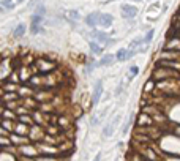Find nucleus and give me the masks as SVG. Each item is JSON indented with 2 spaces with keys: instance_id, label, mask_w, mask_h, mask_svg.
I'll return each instance as SVG.
<instances>
[{
  "instance_id": "obj_1",
  "label": "nucleus",
  "mask_w": 180,
  "mask_h": 161,
  "mask_svg": "<svg viewBox=\"0 0 180 161\" xmlns=\"http://www.w3.org/2000/svg\"><path fill=\"white\" fill-rule=\"evenodd\" d=\"M90 38H92V40H95V41H98L100 44L104 43V46H112L114 43H116V40H112V38L109 36V33H106V32H100V30H95V28L90 32Z\"/></svg>"
},
{
  "instance_id": "obj_2",
  "label": "nucleus",
  "mask_w": 180,
  "mask_h": 161,
  "mask_svg": "<svg viewBox=\"0 0 180 161\" xmlns=\"http://www.w3.org/2000/svg\"><path fill=\"white\" fill-rule=\"evenodd\" d=\"M120 123V115H116L114 119H111L109 122H108V125L103 128V131H101V134H103V137L104 139H108V137H111L112 134H114V130H116V126Z\"/></svg>"
},
{
  "instance_id": "obj_3",
  "label": "nucleus",
  "mask_w": 180,
  "mask_h": 161,
  "mask_svg": "<svg viewBox=\"0 0 180 161\" xmlns=\"http://www.w3.org/2000/svg\"><path fill=\"white\" fill-rule=\"evenodd\" d=\"M120 13H122L123 19H134L138 16V13H139V9L134 5H127L125 3V5L120 6Z\"/></svg>"
},
{
  "instance_id": "obj_4",
  "label": "nucleus",
  "mask_w": 180,
  "mask_h": 161,
  "mask_svg": "<svg viewBox=\"0 0 180 161\" xmlns=\"http://www.w3.org/2000/svg\"><path fill=\"white\" fill-rule=\"evenodd\" d=\"M103 92H104V89H103V81H101V79H98L97 82H95L93 93H92V106H95V104H98V101H100V100H101V97H103Z\"/></svg>"
},
{
  "instance_id": "obj_5",
  "label": "nucleus",
  "mask_w": 180,
  "mask_h": 161,
  "mask_svg": "<svg viewBox=\"0 0 180 161\" xmlns=\"http://www.w3.org/2000/svg\"><path fill=\"white\" fill-rule=\"evenodd\" d=\"M114 22V16L109 14V13H100V17H98V25H101L103 28H109Z\"/></svg>"
},
{
  "instance_id": "obj_6",
  "label": "nucleus",
  "mask_w": 180,
  "mask_h": 161,
  "mask_svg": "<svg viewBox=\"0 0 180 161\" xmlns=\"http://www.w3.org/2000/svg\"><path fill=\"white\" fill-rule=\"evenodd\" d=\"M114 62H117L116 54H104V55H101V59H100L97 63H98V66H109V65H112Z\"/></svg>"
},
{
  "instance_id": "obj_7",
  "label": "nucleus",
  "mask_w": 180,
  "mask_h": 161,
  "mask_svg": "<svg viewBox=\"0 0 180 161\" xmlns=\"http://www.w3.org/2000/svg\"><path fill=\"white\" fill-rule=\"evenodd\" d=\"M98 17H100V11H92L90 14L85 16V24L90 28H95L98 25Z\"/></svg>"
},
{
  "instance_id": "obj_8",
  "label": "nucleus",
  "mask_w": 180,
  "mask_h": 161,
  "mask_svg": "<svg viewBox=\"0 0 180 161\" xmlns=\"http://www.w3.org/2000/svg\"><path fill=\"white\" fill-rule=\"evenodd\" d=\"M25 32H27V27H25V24H17V25H16V28L13 30V38H21V36H24V35H25Z\"/></svg>"
},
{
  "instance_id": "obj_9",
  "label": "nucleus",
  "mask_w": 180,
  "mask_h": 161,
  "mask_svg": "<svg viewBox=\"0 0 180 161\" xmlns=\"http://www.w3.org/2000/svg\"><path fill=\"white\" fill-rule=\"evenodd\" d=\"M89 47H90V51H92V54H101L103 52V44H98V41H95V40H92L90 43H89Z\"/></svg>"
},
{
  "instance_id": "obj_10",
  "label": "nucleus",
  "mask_w": 180,
  "mask_h": 161,
  "mask_svg": "<svg viewBox=\"0 0 180 161\" xmlns=\"http://www.w3.org/2000/svg\"><path fill=\"white\" fill-rule=\"evenodd\" d=\"M116 57H117V62L128 60V49H127V47H122V49H119L117 54H116Z\"/></svg>"
},
{
  "instance_id": "obj_11",
  "label": "nucleus",
  "mask_w": 180,
  "mask_h": 161,
  "mask_svg": "<svg viewBox=\"0 0 180 161\" xmlns=\"http://www.w3.org/2000/svg\"><path fill=\"white\" fill-rule=\"evenodd\" d=\"M133 119H134V114H131L130 115V119L123 123V126H122V130H120V133H122V136H127V133H128V130H130V125L133 123Z\"/></svg>"
},
{
  "instance_id": "obj_12",
  "label": "nucleus",
  "mask_w": 180,
  "mask_h": 161,
  "mask_svg": "<svg viewBox=\"0 0 180 161\" xmlns=\"http://www.w3.org/2000/svg\"><path fill=\"white\" fill-rule=\"evenodd\" d=\"M27 130H28V126L25 125V123H22V122H19V125L16 126V134H19V136H25L27 134Z\"/></svg>"
},
{
  "instance_id": "obj_13",
  "label": "nucleus",
  "mask_w": 180,
  "mask_h": 161,
  "mask_svg": "<svg viewBox=\"0 0 180 161\" xmlns=\"http://www.w3.org/2000/svg\"><path fill=\"white\" fill-rule=\"evenodd\" d=\"M16 0H2L0 2V5H2V11H5V9H13L16 5H14Z\"/></svg>"
},
{
  "instance_id": "obj_14",
  "label": "nucleus",
  "mask_w": 180,
  "mask_h": 161,
  "mask_svg": "<svg viewBox=\"0 0 180 161\" xmlns=\"http://www.w3.org/2000/svg\"><path fill=\"white\" fill-rule=\"evenodd\" d=\"M30 33H32V35L44 33V28H43L41 25H36V24H30Z\"/></svg>"
},
{
  "instance_id": "obj_15",
  "label": "nucleus",
  "mask_w": 180,
  "mask_h": 161,
  "mask_svg": "<svg viewBox=\"0 0 180 161\" xmlns=\"http://www.w3.org/2000/svg\"><path fill=\"white\" fill-rule=\"evenodd\" d=\"M43 21H44V16H40V14H32V19H30V22L32 24H36V25H41L43 24Z\"/></svg>"
},
{
  "instance_id": "obj_16",
  "label": "nucleus",
  "mask_w": 180,
  "mask_h": 161,
  "mask_svg": "<svg viewBox=\"0 0 180 161\" xmlns=\"http://www.w3.org/2000/svg\"><path fill=\"white\" fill-rule=\"evenodd\" d=\"M153 35H155V30H153V28H150V30H147V33H145V36H144V43H145V46H149V44H150L152 38H153Z\"/></svg>"
},
{
  "instance_id": "obj_17",
  "label": "nucleus",
  "mask_w": 180,
  "mask_h": 161,
  "mask_svg": "<svg viewBox=\"0 0 180 161\" xmlns=\"http://www.w3.org/2000/svg\"><path fill=\"white\" fill-rule=\"evenodd\" d=\"M130 79H133L134 76H138L139 74V66H136V65H133V66H130Z\"/></svg>"
},
{
  "instance_id": "obj_18",
  "label": "nucleus",
  "mask_w": 180,
  "mask_h": 161,
  "mask_svg": "<svg viewBox=\"0 0 180 161\" xmlns=\"http://www.w3.org/2000/svg\"><path fill=\"white\" fill-rule=\"evenodd\" d=\"M35 14L44 16V14H46V6H44V5H38V6L35 8Z\"/></svg>"
},
{
  "instance_id": "obj_19",
  "label": "nucleus",
  "mask_w": 180,
  "mask_h": 161,
  "mask_svg": "<svg viewBox=\"0 0 180 161\" xmlns=\"http://www.w3.org/2000/svg\"><path fill=\"white\" fill-rule=\"evenodd\" d=\"M68 16L73 19V21H79V17H81L79 11H76V9H71V11H68Z\"/></svg>"
},
{
  "instance_id": "obj_20",
  "label": "nucleus",
  "mask_w": 180,
  "mask_h": 161,
  "mask_svg": "<svg viewBox=\"0 0 180 161\" xmlns=\"http://www.w3.org/2000/svg\"><path fill=\"white\" fill-rule=\"evenodd\" d=\"M98 122H100V119H98L97 114H95V115H92V119H90V126H97Z\"/></svg>"
},
{
  "instance_id": "obj_21",
  "label": "nucleus",
  "mask_w": 180,
  "mask_h": 161,
  "mask_svg": "<svg viewBox=\"0 0 180 161\" xmlns=\"http://www.w3.org/2000/svg\"><path fill=\"white\" fill-rule=\"evenodd\" d=\"M40 2H41V0H30V2H28V5H27V6H28V8H36L38 5H41Z\"/></svg>"
},
{
  "instance_id": "obj_22",
  "label": "nucleus",
  "mask_w": 180,
  "mask_h": 161,
  "mask_svg": "<svg viewBox=\"0 0 180 161\" xmlns=\"http://www.w3.org/2000/svg\"><path fill=\"white\" fill-rule=\"evenodd\" d=\"M122 90H123V82H120V84H119V87L116 89V97H119V95L122 93Z\"/></svg>"
},
{
  "instance_id": "obj_23",
  "label": "nucleus",
  "mask_w": 180,
  "mask_h": 161,
  "mask_svg": "<svg viewBox=\"0 0 180 161\" xmlns=\"http://www.w3.org/2000/svg\"><path fill=\"white\" fill-rule=\"evenodd\" d=\"M101 156H103V155H101V152H98V153H97V156L93 158V161H101Z\"/></svg>"
},
{
  "instance_id": "obj_24",
  "label": "nucleus",
  "mask_w": 180,
  "mask_h": 161,
  "mask_svg": "<svg viewBox=\"0 0 180 161\" xmlns=\"http://www.w3.org/2000/svg\"><path fill=\"white\" fill-rule=\"evenodd\" d=\"M24 2V0H16V3H22Z\"/></svg>"
},
{
  "instance_id": "obj_25",
  "label": "nucleus",
  "mask_w": 180,
  "mask_h": 161,
  "mask_svg": "<svg viewBox=\"0 0 180 161\" xmlns=\"http://www.w3.org/2000/svg\"><path fill=\"white\" fill-rule=\"evenodd\" d=\"M133 2H141V0H133Z\"/></svg>"
}]
</instances>
